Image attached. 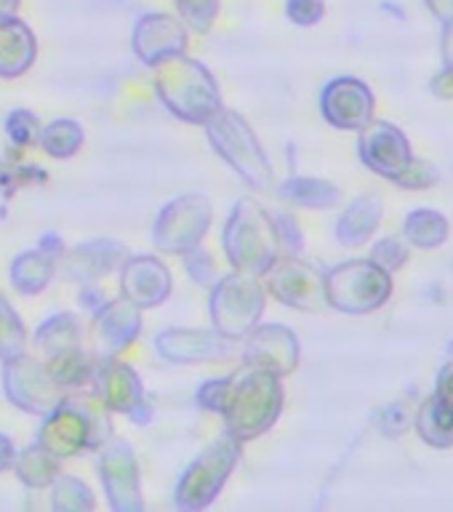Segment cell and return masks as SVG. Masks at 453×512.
Instances as JSON below:
<instances>
[{
  "label": "cell",
  "mask_w": 453,
  "mask_h": 512,
  "mask_svg": "<svg viewBox=\"0 0 453 512\" xmlns=\"http://www.w3.org/2000/svg\"><path fill=\"white\" fill-rule=\"evenodd\" d=\"M214 411H222L227 430L246 440L264 432L280 411V387L272 371L246 363L238 374L219 382Z\"/></svg>",
  "instance_id": "6da1fadb"
},
{
  "label": "cell",
  "mask_w": 453,
  "mask_h": 512,
  "mask_svg": "<svg viewBox=\"0 0 453 512\" xmlns=\"http://www.w3.org/2000/svg\"><path fill=\"white\" fill-rule=\"evenodd\" d=\"M158 94L168 110L192 123H208L222 110L214 78L182 54L158 64Z\"/></svg>",
  "instance_id": "7a4b0ae2"
},
{
  "label": "cell",
  "mask_w": 453,
  "mask_h": 512,
  "mask_svg": "<svg viewBox=\"0 0 453 512\" xmlns=\"http://www.w3.org/2000/svg\"><path fill=\"white\" fill-rule=\"evenodd\" d=\"M208 136L214 142L216 152L238 171L246 182L254 187H264L270 179V166L262 155V147L256 144L251 128L243 123V118L232 112L219 110L208 120Z\"/></svg>",
  "instance_id": "3957f363"
},
{
  "label": "cell",
  "mask_w": 453,
  "mask_h": 512,
  "mask_svg": "<svg viewBox=\"0 0 453 512\" xmlns=\"http://www.w3.org/2000/svg\"><path fill=\"white\" fill-rule=\"evenodd\" d=\"M224 246L235 267L243 272L262 270L272 259V230L262 208H256L251 200L235 206L227 224Z\"/></svg>",
  "instance_id": "277c9868"
},
{
  "label": "cell",
  "mask_w": 453,
  "mask_h": 512,
  "mask_svg": "<svg viewBox=\"0 0 453 512\" xmlns=\"http://www.w3.org/2000/svg\"><path fill=\"white\" fill-rule=\"evenodd\" d=\"M262 288L248 272L222 280L211 299V315L222 336H243L262 315Z\"/></svg>",
  "instance_id": "5b68a950"
},
{
  "label": "cell",
  "mask_w": 453,
  "mask_h": 512,
  "mask_svg": "<svg viewBox=\"0 0 453 512\" xmlns=\"http://www.w3.org/2000/svg\"><path fill=\"white\" fill-rule=\"evenodd\" d=\"M238 456L240 451L235 435H227L219 443H214L198 462L192 464L179 483V494H176L179 504L182 507H206L219 494V488L238 462Z\"/></svg>",
  "instance_id": "8992f818"
},
{
  "label": "cell",
  "mask_w": 453,
  "mask_h": 512,
  "mask_svg": "<svg viewBox=\"0 0 453 512\" xmlns=\"http://www.w3.org/2000/svg\"><path fill=\"white\" fill-rule=\"evenodd\" d=\"M211 208L198 195H187V198L176 200L163 211V216L155 224V235L158 243L166 251H184V248L195 246L211 219Z\"/></svg>",
  "instance_id": "52a82bcc"
},
{
  "label": "cell",
  "mask_w": 453,
  "mask_h": 512,
  "mask_svg": "<svg viewBox=\"0 0 453 512\" xmlns=\"http://www.w3.org/2000/svg\"><path fill=\"white\" fill-rule=\"evenodd\" d=\"M6 390L19 408L27 411H54L59 406V384L35 360L11 358L6 368Z\"/></svg>",
  "instance_id": "ba28073f"
},
{
  "label": "cell",
  "mask_w": 453,
  "mask_h": 512,
  "mask_svg": "<svg viewBox=\"0 0 453 512\" xmlns=\"http://www.w3.org/2000/svg\"><path fill=\"white\" fill-rule=\"evenodd\" d=\"M187 46V27L171 14H144L134 27V51L147 64L166 62Z\"/></svg>",
  "instance_id": "9c48e42d"
},
{
  "label": "cell",
  "mask_w": 453,
  "mask_h": 512,
  "mask_svg": "<svg viewBox=\"0 0 453 512\" xmlns=\"http://www.w3.org/2000/svg\"><path fill=\"white\" fill-rule=\"evenodd\" d=\"M46 427L40 430V448L51 456H72L91 443V419L78 408L56 406L48 411Z\"/></svg>",
  "instance_id": "30bf717a"
},
{
  "label": "cell",
  "mask_w": 453,
  "mask_h": 512,
  "mask_svg": "<svg viewBox=\"0 0 453 512\" xmlns=\"http://www.w3.org/2000/svg\"><path fill=\"white\" fill-rule=\"evenodd\" d=\"M35 35L22 19L0 16V75H22L35 59Z\"/></svg>",
  "instance_id": "8fae6325"
},
{
  "label": "cell",
  "mask_w": 453,
  "mask_h": 512,
  "mask_svg": "<svg viewBox=\"0 0 453 512\" xmlns=\"http://www.w3.org/2000/svg\"><path fill=\"white\" fill-rule=\"evenodd\" d=\"M248 363L262 366L272 374H283L288 368H294V336L283 331V328H259L246 352Z\"/></svg>",
  "instance_id": "7c38bea8"
},
{
  "label": "cell",
  "mask_w": 453,
  "mask_h": 512,
  "mask_svg": "<svg viewBox=\"0 0 453 512\" xmlns=\"http://www.w3.org/2000/svg\"><path fill=\"white\" fill-rule=\"evenodd\" d=\"M123 286H126L128 302L158 304L168 294V272L155 259H134L126 267Z\"/></svg>",
  "instance_id": "4fadbf2b"
},
{
  "label": "cell",
  "mask_w": 453,
  "mask_h": 512,
  "mask_svg": "<svg viewBox=\"0 0 453 512\" xmlns=\"http://www.w3.org/2000/svg\"><path fill=\"white\" fill-rule=\"evenodd\" d=\"M102 475L112 504L115 507H131V496H136V472L134 459L126 451V446H115L104 454Z\"/></svg>",
  "instance_id": "5bb4252c"
},
{
  "label": "cell",
  "mask_w": 453,
  "mask_h": 512,
  "mask_svg": "<svg viewBox=\"0 0 453 512\" xmlns=\"http://www.w3.org/2000/svg\"><path fill=\"white\" fill-rule=\"evenodd\" d=\"M160 352L171 360H206L211 355H219L224 350V342L219 336L203 334V331H168L158 339Z\"/></svg>",
  "instance_id": "9a60e30c"
},
{
  "label": "cell",
  "mask_w": 453,
  "mask_h": 512,
  "mask_svg": "<svg viewBox=\"0 0 453 512\" xmlns=\"http://www.w3.org/2000/svg\"><path fill=\"white\" fill-rule=\"evenodd\" d=\"M139 398V382H136L134 371L120 363L107 366V376H104V400L107 406L120 408V411H131Z\"/></svg>",
  "instance_id": "2e32d148"
},
{
  "label": "cell",
  "mask_w": 453,
  "mask_h": 512,
  "mask_svg": "<svg viewBox=\"0 0 453 512\" xmlns=\"http://www.w3.org/2000/svg\"><path fill=\"white\" fill-rule=\"evenodd\" d=\"M14 286L22 291V294H35L48 283V275H51V264L46 262V256L40 254H22L14 262Z\"/></svg>",
  "instance_id": "e0dca14e"
},
{
  "label": "cell",
  "mask_w": 453,
  "mask_h": 512,
  "mask_svg": "<svg viewBox=\"0 0 453 512\" xmlns=\"http://www.w3.org/2000/svg\"><path fill=\"white\" fill-rule=\"evenodd\" d=\"M56 475V462L51 459L46 448H32L24 451L19 459V478L30 486H46L48 480Z\"/></svg>",
  "instance_id": "ac0fdd59"
},
{
  "label": "cell",
  "mask_w": 453,
  "mask_h": 512,
  "mask_svg": "<svg viewBox=\"0 0 453 512\" xmlns=\"http://www.w3.org/2000/svg\"><path fill=\"white\" fill-rule=\"evenodd\" d=\"M80 142H83V134H80L78 123H67V120H59L54 126H48L46 134H43L46 150L56 158L72 155L80 147Z\"/></svg>",
  "instance_id": "d6986e66"
},
{
  "label": "cell",
  "mask_w": 453,
  "mask_h": 512,
  "mask_svg": "<svg viewBox=\"0 0 453 512\" xmlns=\"http://www.w3.org/2000/svg\"><path fill=\"white\" fill-rule=\"evenodd\" d=\"M174 3L179 19L198 32L211 30V24L216 22V14H219V0H174Z\"/></svg>",
  "instance_id": "ffe728a7"
},
{
  "label": "cell",
  "mask_w": 453,
  "mask_h": 512,
  "mask_svg": "<svg viewBox=\"0 0 453 512\" xmlns=\"http://www.w3.org/2000/svg\"><path fill=\"white\" fill-rule=\"evenodd\" d=\"M24 347V328L14 310L0 299V358H16Z\"/></svg>",
  "instance_id": "44dd1931"
},
{
  "label": "cell",
  "mask_w": 453,
  "mask_h": 512,
  "mask_svg": "<svg viewBox=\"0 0 453 512\" xmlns=\"http://www.w3.org/2000/svg\"><path fill=\"white\" fill-rule=\"evenodd\" d=\"M286 14L296 24H315L323 16V3L320 0H288Z\"/></svg>",
  "instance_id": "7402d4cb"
},
{
  "label": "cell",
  "mask_w": 453,
  "mask_h": 512,
  "mask_svg": "<svg viewBox=\"0 0 453 512\" xmlns=\"http://www.w3.org/2000/svg\"><path fill=\"white\" fill-rule=\"evenodd\" d=\"M22 0H0V16H14Z\"/></svg>",
  "instance_id": "603a6c76"
},
{
  "label": "cell",
  "mask_w": 453,
  "mask_h": 512,
  "mask_svg": "<svg viewBox=\"0 0 453 512\" xmlns=\"http://www.w3.org/2000/svg\"><path fill=\"white\" fill-rule=\"evenodd\" d=\"M11 462V443L6 438H0V467H6Z\"/></svg>",
  "instance_id": "cb8c5ba5"
}]
</instances>
